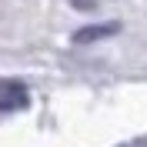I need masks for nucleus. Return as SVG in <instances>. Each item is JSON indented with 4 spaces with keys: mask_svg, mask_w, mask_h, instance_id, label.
Wrapping results in <instances>:
<instances>
[{
    "mask_svg": "<svg viewBox=\"0 0 147 147\" xmlns=\"http://www.w3.org/2000/svg\"><path fill=\"white\" fill-rule=\"evenodd\" d=\"M27 107V87L17 80H0V110H20Z\"/></svg>",
    "mask_w": 147,
    "mask_h": 147,
    "instance_id": "f257e3e1",
    "label": "nucleus"
},
{
    "mask_svg": "<svg viewBox=\"0 0 147 147\" xmlns=\"http://www.w3.org/2000/svg\"><path fill=\"white\" fill-rule=\"evenodd\" d=\"M117 24H94V27H80L74 34V44H90V40H100V37H110L117 34Z\"/></svg>",
    "mask_w": 147,
    "mask_h": 147,
    "instance_id": "f03ea898",
    "label": "nucleus"
}]
</instances>
